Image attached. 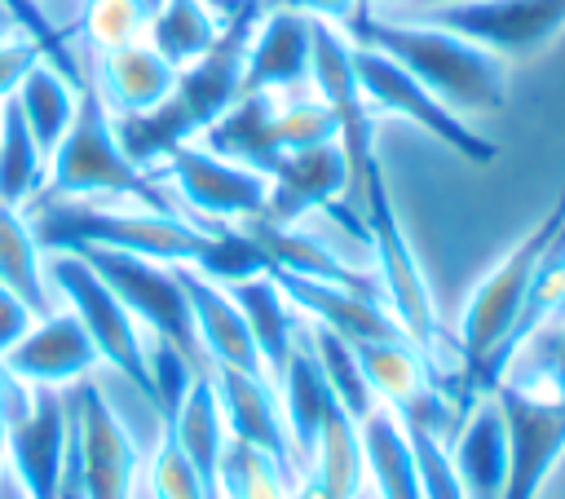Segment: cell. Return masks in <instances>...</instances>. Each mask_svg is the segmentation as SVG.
<instances>
[{
  "label": "cell",
  "mask_w": 565,
  "mask_h": 499,
  "mask_svg": "<svg viewBox=\"0 0 565 499\" xmlns=\"http://www.w3.org/2000/svg\"><path fill=\"white\" fill-rule=\"evenodd\" d=\"M349 40L388 53L455 115H486V110H503L508 102V62L446 26L353 13Z\"/></svg>",
  "instance_id": "1"
},
{
  "label": "cell",
  "mask_w": 565,
  "mask_h": 499,
  "mask_svg": "<svg viewBox=\"0 0 565 499\" xmlns=\"http://www.w3.org/2000/svg\"><path fill=\"white\" fill-rule=\"evenodd\" d=\"M35 243L53 252L75 247H115L132 252L159 265H194L212 238V225L185 221L181 212H154V208H88L84 199H44L35 221Z\"/></svg>",
  "instance_id": "2"
},
{
  "label": "cell",
  "mask_w": 565,
  "mask_h": 499,
  "mask_svg": "<svg viewBox=\"0 0 565 499\" xmlns=\"http://www.w3.org/2000/svg\"><path fill=\"white\" fill-rule=\"evenodd\" d=\"M53 199H132L141 208L154 212H177L172 199L159 190V177L141 172L119 137H115V115L106 110L102 93L93 84H79V106L75 119L66 128V137L57 141V150L49 155V177H44Z\"/></svg>",
  "instance_id": "3"
},
{
  "label": "cell",
  "mask_w": 565,
  "mask_h": 499,
  "mask_svg": "<svg viewBox=\"0 0 565 499\" xmlns=\"http://www.w3.org/2000/svg\"><path fill=\"white\" fill-rule=\"evenodd\" d=\"M561 225H565V190H561V199L547 208V216L468 291L463 314H459V353H463V362H468V367H463V389H468V397H477V375H481L486 358L499 349L503 331L512 327V318H516V309H521V300H525V287H530V278H534V265H539L543 247L556 238Z\"/></svg>",
  "instance_id": "4"
},
{
  "label": "cell",
  "mask_w": 565,
  "mask_h": 499,
  "mask_svg": "<svg viewBox=\"0 0 565 499\" xmlns=\"http://www.w3.org/2000/svg\"><path fill=\"white\" fill-rule=\"evenodd\" d=\"M362 225H366V247L375 256V269H380V296H384V309L397 318V327L406 331V340L433 362L437 358V305L428 296V278L406 243V230L397 221V208H393V194H388V181H384V168L366 181V194H362Z\"/></svg>",
  "instance_id": "5"
},
{
  "label": "cell",
  "mask_w": 565,
  "mask_h": 499,
  "mask_svg": "<svg viewBox=\"0 0 565 499\" xmlns=\"http://www.w3.org/2000/svg\"><path fill=\"white\" fill-rule=\"evenodd\" d=\"M44 274L49 287L57 296H66V309L79 318V327L88 331L97 358L119 371L141 397H150V367H146V340H141V322L124 309V300L102 283V274L79 256V252H53L44 256Z\"/></svg>",
  "instance_id": "6"
},
{
  "label": "cell",
  "mask_w": 565,
  "mask_h": 499,
  "mask_svg": "<svg viewBox=\"0 0 565 499\" xmlns=\"http://www.w3.org/2000/svg\"><path fill=\"white\" fill-rule=\"evenodd\" d=\"M411 22H433L446 26L503 62L539 53L547 40L565 31V0H446V4H419V9H397Z\"/></svg>",
  "instance_id": "7"
},
{
  "label": "cell",
  "mask_w": 565,
  "mask_h": 499,
  "mask_svg": "<svg viewBox=\"0 0 565 499\" xmlns=\"http://www.w3.org/2000/svg\"><path fill=\"white\" fill-rule=\"evenodd\" d=\"M508 433V477L499 499H543L565 455V393H530L512 380L490 389Z\"/></svg>",
  "instance_id": "8"
},
{
  "label": "cell",
  "mask_w": 565,
  "mask_h": 499,
  "mask_svg": "<svg viewBox=\"0 0 565 499\" xmlns=\"http://www.w3.org/2000/svg\"><path fill=\"white\" fill-rule=\"evenodd\" d=\"M75 252L102 274V283L124 300V309L146 331L177 344L190 362L203 358L199 336H194V318H190V300H185V287H181L172 265L132 256V252H115V247H75Z\"/></svg>",
  "instance_id": "9"
},
{
  "label": "cell",
  "mask_w": 565,
  "mask_h": 499,
  "mask_svg": "<svg viewBox=\"0 0 565 499\" xmlns=\"http://www.w3.org/2000/svg\"><path fill=\"white\" fill-rule=\"evenodd\" d=\"M353 75H358V88L362 97L371 102V110H388V115H402L411 119L415 128H424L428 137H437L441 146H450L459 159L468 163H490L499 150L494 141H486L481 132L468 128L463 115H455L446 102H437L406 66H397L388 53L371 49V44H353Z\"/></svg>",
  "instance_id": "10"
},
{
  "label": "cell",
  "mask_w": 565,
  "mask_h": 499,
  "mask_svg": "<svg viewBox=\"0 0 565 499\" xmlns=\"http://www.w3.org/2000/svg\"><path fill=\"white\" fill-rule=\"evenodd\" d=\"M168 181L177 185L181 203L203 221V225H243L252 216L265 212V199H269V177L243 168V163H230L221 155H212L207 146L199 141H185L177 146L168 159Z\"/></svg>",
  "instance_id": "11"
},
{
  "label": "cell",
  "mask_w": 565,
  "mask_h": 499,
  "mask_svg": "<svg viewBox=\"0 0 565 499\" xmlns=\"http://www.w3.org/2000/svg\"><path fill=\"white\" fill-rule=\"evenodd\" d=\"M66 406H71V424H75V442L84 459L88 499H132L137 446L124 420L115 415V406L102 397V389L88 375L66 384Z\"/></svg>",
  "instance_id": "12"
},
{
  "label": "cell",
  "mask_w": 565,
  "mask_h": 499,
  "mask_svg": "<svg viewBox=\"0 0 565 499\" xmlns=\"http://www.w3.org/2000/svg\"><path fill=\"white\" fill-rule=\"evenodd\" d=\"M66 433H71V411H66V389L31 384V406L26 415L9 420L0 428L4 442V468L22 481L31 499H53L57 495V473L66 455Z\"/></svg>",
  "instance_id": "13"
},
{
  "label": "cell",
  "mask_w": 565,
  "mask_h": 499,
  "mask_svg": "<svg viewBox=\"0 0 565 499\" xmlns=\"http://www.w3.org/2000/svg\"><path fill=\"white\" fill-rule=\"evenodd\" d=\"M207 375H212V389H216V402L225 415V433L234 442L265 450L287 473H296L282 402H278V389L269 384V375L265 371H238V367H207Z\"/></svg>",
  "instance_id": "14"
},
{
  "label": "cell",
  "mask_w": 565,
  "mask_h": 499,
  "mask_svg": "<svg viewBox=\"0 0 565 499\" xmlns=\"http://www.w3.org/2000/svg\"><path fill=\"white\" fill-rule=\"evenodd\" d=\"M344 194H349V159H344L340 141L287 150L278 159V168L269 172V199H265L260 221L296 225L300 216H309Z\"/></svg>",
  "instance_id": "15"
},
{
  "label": "cell",
  "mask_w": 565,
  "mask_h": 499,
  "mask_svg": "<svg viewBox=\"0 0 565 499\" xmlns=\"http://www.w3.org/2000/svg\"><path fill=\"white\" fill-rule=\"evenodd\" d=\"M97 349L88 340V331L79 327V318L71 309L62 314H44L35 318V327L0 358V371H9L22 384H49V389H66L75 380H84L97 367Z\"/></svg>",
  "instance_id": "16"
},
{
  "label": "cell",
  "mask_w": 565,
  "mask_h": 499,
  "mask_svg": "<svg viewBox=\"0 0 565 499\" xmlns=\"http://www.w3.org/2000/svg\"><path fill=\"white\" fill-rule=\"evenodd\" d=\"M313 71V18L296 9H260L247 66H243V93H282L296 84H309Z\"/></svg>",
  "instance_id": "17"
},
{
  "label": "cell",
  "mask_w": 565,
  "mask_h": 499,
  "mask_svg": "<svg viewBox=\"0 0 565 499\" xmlns=\"http://www.w3.org/2000/svg\"><path fill=\"white\" fill-rule=\"evenodd\" d=\"M274 283L282 287V296L291 300V309H300L309 322L318 327H331L335 336L353 340V344H366V340H406V331L397 327V318L384 309L380 296H362V291H349V287H335V283H318V278H300V274H287V269H269Z\"/></svg>",
  "instance_id": "18"
},
{
  "label": "cell",
  "mask_w": 565,
  "mask_h": 499,
  "mask_svg": "<svg viewBox=\"0 0 565 499\" xmlns=\"http://www.w3.org/2000/svg\"><path fill=\"white\" fill-rule=\"evenodd\" d=\"M181 287H185V300H190V318H194V336H199V349L212 367H238V371H265L260 367V353L252 344V331L234 305V296L225 287H216L212 278H203L199 269L190 265H172Z\"/></svg>",
  "instance_id": "19"
},
{
  "label": "cell",
  "mask_w": 565,
  "mask_h": 499,
  "mask_svg": "<svg viewBox=\"0 0 565 499\" xmlns=\"http://www.w3.org/2000/svg\"><path fill=\"white\" fill-rule=\"evenodd\" d=\"M561 314H565V225H561L556 238L543 247V256H539V265H534V278H530V287H525V300H521L512 327L503 331L499 349L486 358V367H481V375H477V397L490 393V389L503 380L508 358H512L525 340H534V336H539L552 318H561Z\"/></svg>",
  "instance_id": "20"
},
{
  "label": "cell",
  "mask_w": 565,
  "mask_h": 499,
  "mask_svg": "<svg viewBox=\"0 0 565 499\" xmlns=\"http://www.w3.org/2000/svg\"><path fill=\"white\" fill-rule=\"evenodd\" d=\"M278 402H282V420H287V437H291V455H296V473H300L309 464L313 446H318L322 424L340 411L305 331H300V340L291 344V353L278 371Z\"/></svg>",
  "instance_id": "21"
},
{
  "label": "cell",
  "mask_w": 565,
  "mask_h": 499,
  "mask_svg": "<svg viewBox=\"0 0 565 499\" xmlns=\"http://www.w3.org/2000/svg\"><path fill=\"white\" fill-rule=\"evenodd\" d=\"M177 84V66L168 57H159L146 40H132L124 49L97 53V79L93 88L102 93L110 115H137L159 106Z\"/></svg>",
  "instance_id": "22"
},
{
  "label": "cell",
  "mask_w": 565,
  "mask_h": 499,
  "mask_svg": "<svg viewBox=\"0 0 565 499\" xmlns=\"http://www.w3.org/2000/svg\"><path fill=\"white\" fill-rule=\"evenodd\" d=\"M274 106H278V93H243L221 119H212L199 137V146H207L212 155L230 159V163H243L260 177H269L282 159V146H278V132H274Z\"/></svg>",
  "instance_id": "23"
},
{
  "label": "cell",
  "mask_w": 565,
  "mask_h": 499,
  "mask_svg": "<svg viewBox=\"0 0 565 499\" xmlns=\"http://www.w3.org/2000/svg\"><path fill=\"white\" fill-rule=\"evenodd\" d=\"M450 464L459 473V486L468 499H499L503 495V477H508V433H503V415L494 406V397H477L468 420L455 433Z\"/></svg>",
  "instance_id": "24"
},
{
  "label": "cell",
  "mask_w": 565,
  "mask_h": 499,
  "mask_svg": "<svg viewBox=\"0 0 565 499\" xmlns=\"http://www.w3.org/2000/svg\"><path fill=\"white\" fill-rule=\"evenodd\" d=\"M358 446H362V468L375 486V499H419L415 446L393 406L375 402L358 420Z\"/></svg>",
  "instance_id": "25"
},
{
  "label": "cell",
  "mask_w": 565,
  "mask_h": 499,
  "mask_svg": "<svg viewBox=\"0 0 565 499\" xmlns=\"http://www.w3.org/2000/svg\"><path fill=\"white\" fill-rule=\"evenodd\" d=\"M225 291L234 296V305H238V314H243V322L252 331V344L260 353V367L278 375L282 362H287V353H291V344L300 340V322L291 314V300L282 296V287L274 283L269 269L256 274V278H243V283H234Z\"/></svg>",
  "instance_id": "26"
},
{
  "label": "cell",
  "mask_w": 565,
  "mask_h": 499,
  "mask_svg": "<svg viewBox=\"0 0 565 499\" xmlns=\"http://www.w3.org/2000/svg\"><path fill=\"white\" fill-rule=\"evenodd\" d=\"M358 349V362H362V375L375 393V402L393 406L397 415L419 406L428 393H433V362L411 344V340H366V344H353Z\"/></svg>",
  "instance_id": "27"
},
{
  "label": "cell",
  "mask_w": 565,
  "mask_h": 499,
  "mask_svg": "<svg viewBox=\"0 0 565 499\" xmlns=\"http://www.w3.org/2000/svg\"><path fill=\"white\" fill-rule=\"evenodd\" d=\"M13 102H18V110H22V119H26L31 137H35V146H40L44 159H49V155L57 150V141L66 137L71 119H75L79 84L66 79L49 57H40V62L22 75V84L13 88Z\"/></svg>",
  "instance_id": "28"
},
{
  "label": "cell",
  "mask_w": 565,
  "mask_h": 499,
  "mask_svg": "<svg viewBox=\"0 0 565 499\" xmlns=\"http://www.w3.org/2000/svg\"><path fill=\"white\" fill-rule=\"evenodd\" d=\"M0 287H9L35 318L53 314V287L44 274V252L35 243L31 221L22 216V208L0 203Z\"/></svg>",
  "instance_id": "29"
},
{
  "label": "cell",
  "mask_w": 565,
  "mask_h": 499,
  "mask_svg": "<svg viewBox=\"0 0 565 499\" xmlns=\"http://www.w3.org/2000/svg\"><path fill=\"white\" fill-rule=\"evenodd\" d=\"M221 35V18L207 0H163L146 22V44L168 57L177 71L203 57Z\"/></svg>",
  "instance_id": "30"
},
{
  "label": "cell",
  "mask_w": 565,
  "mask_h": 499,
  "mask_svg": "<svg viewBox=\"0 0 565 499\" xmlns=\"http://www.w3.org/2000/svg\"><path fill=\"white\" fill-rule=\"evenodd\" d=\"M49 177V159L35 146L22 110L13 97L0 102V203L22 208L44 190Z\"/></svg>",
  "instance_id": "31"
},
{
  "label": "cell",
  "mask_w": 565,
  "mask_h": 499,
  "mask_svg": "<svg viewBox=\"0 0 565 499\" xmlns=\"http://www.w3.org/2000/svg\"><path fill=\"white\" fill-rule=\"evenodd\" d=\"M305 336H309V349H313V358H318L331 393H335V406L358 424L375 406V393H371V384L362 375V362H358L353 340H344V336H335L331 327H318V322H309Z\"/></svg>",
  "instance_id": "32"
},
{
  "label": "cell",
  "mask_w": 565,
  "mask_h": 499,
  "mask_svg": "<svg viewBox=\"0 0 565 499\" xmlns=\"http://www.w3.org/2000/svg\"><path fill=\"white\" fill-rule=\"evenodd\" d=\"M221 499H291V473L247 442H225Z\"/></svg>",
  "instance_id": "33"
},
{
  "label": "cell",
  "mask_w": 565,
  "mask_h": 499,
  "mask_svg": "<svg viewBox=\"0 0 565 499\" xmlns=\"http://www.w3.org/2000/svg\"><path fill=\"white\" fill-rule=\"evenodd\" d=\"M199 269L203 278H212L216 287H234L243 278H256L269 269V256L260 252V243L247 234V230H230V225H212V238L203 247V256L190 265Z\"/></svg>",
  "instance_id": "34"
},
{
  "label": "cell",
  "mask_w": 565,
  "mask_h": 499,
  "mask_svg": "<svg viewBox=\"0 0 565 499\" xmlns=\"http://www.w3.org/2000/svg\"><path fill=\"white\" fill-rule=\"evenodd\" d=\"M146 22L150 13L137 0H84V13H79V31L97 53L146 40Z\"/></svg>",
  "instance_id": "35"
},
{
  "label": "cell",
  "mask_w": 565,
  "mask_h": 499,
  "mask_svg": "<svg viewBox=\"0 0 565 499\" xmlns=\"http://www.w3.org/2000/svg\"><path fill=\"white\" fill-rule=\"evenodd\" d=\"M146 367H150V397H146V402L159 411V424H168V420L177 415V406H181L190 380H194L203 367H194L177 344H168V340H159V336L146 344Z\"/></svg>",
  "instance_id": "36"
},
{
  "label": "cell",
  "mask_w": 565,
  "mask_h": 499,
  "mask_svg": "<svg viewBox=\"0 0 565 499\" xmlns=\"http://www.w3.org/2000/svg\"><path fill=\"white\" fill-rule=\"evenodd\" d=\"M274 132L282 155L287 150H305V146H322L335 141V110L313 93V97H291L274 106Z\"/></svg>",
  "instance_id": "37"
},
{
  "label": "cell",
  "mask_w": 565,
  "mask_h": 499,
  "mask_svg": "<svg viewBox=\"0 0 565 499\" xmlns=\"http://www.w3.org/2000/svg\"><path fill=\"white\" fill-rule=\"evenodd\" d=\"M415 446V477H419V499H468L459 486V473L450 464V450L441 446V433H433L419 420H402Z\"/></svg>",
  "instance_id": "38"
},
{
  "label": "cell",
  "mask_w": 565,
  "mask_h": 499,
  "mask_svg": "<svg viewBox=\"0 0 565 499\" xmlns=\"http://www.w3.org/2000/svg\"><path fill=\"white\" fill-rule=\"evenodd\" d=\"M150 495L154 499H212L207 486L199 481L194 464L181 455V446L168 433L159 437V450L150 459Z\"/></svg>",
  "instance_id": "39"
},
{
  "label": "cell",
  "mask_w": 565,
  "mask_h": 499,
  "mask_svg": "<svg viewBox=\"0 0 565 499\" xmlns=\"http://www.w3.org/2000/svg\"><path fill=\"white\" fill-rule=\"evenodd\" d=\"M40 57H44V49H40L31 35H22V31H13V35L0 40V102L13 97V88L22 84V75H26Z\"/></svg>",
  "instance_id": "40"
},
{
  "label": "cell",
  "mask_w": 565,
  "mask_h": 499,
  "mask_svg": "<svg viewBox=\"0 0 565 499\" xmlns=\"http://www.w3.org/2000/svg\"><path fill=\"white\" fill-rule=\"evenodd\" d=\"M256 4L260 9H296V13H309L331 26H349V18L358 13V0H256Z\"/></svg>",
  "instance_id": "41"
},
{
  "label": "cell",
  "mask_w": 565,
  "mask_h": 499,
  "mask_svg": "<svg viewBox=\"0 0 565 499\" xmlns=\"http://www.w3.org/2000/svg\"><path fill=\"white\" fill-rule=\"evenodd\" d=\"M31 327H35V314H31L9 287H0V358H4Z\"/></svg>",
  "instance_id": "42"
},
{
  "label": "cell",
  "mask_w": 565,
  "mask_h": 499,
  "mask_svg": "<svg viewBox=\"0 0 565 499\" xmlns=\"http://www.w3.org/2000/svg\"><path fill=\"white\" fill-rule=\"evenodd\" d=\"M0 499H31V495L22 490V481H18L9 468H0Z\"/></svg>",
  "instance_id": "43"
},
{
  "label": "cell",
  "mask_w": 565,
  "mask_h": 499,
  "mask_svg": "<svg viewBox=\"0 0 565 499\" xmlns=\"http://www.w3.org/2000/svg\"><path fill=\"white\" fill-rule=\"evenodd\" d=\"M552 393H565V340H561V358H556V375H552Z\"/></svg>",
  "instance_id": "44"
},
{
  "label": "cell",
  "mask_w": 565,
  "mask_h": 499,
  "mask_svg": "<svg viewBox=\"0 0 565 499\" xmlns=\"http://www.w3.org/2000/svg\"><path fill=\"white\" fill-rule=\"evenodd\" d=\"M419 4H446V0H402V9H419Z\"/></svg>",
  "instance_id": "45"
},
{
  "label": "cell",
  "mask_w": 565,
  "mask_h": 499,
  "mask_svg": "<svg viewBox=\"0 0 565 499\" xmlns=\"http://www.w3.org/2000/svg\"><path fill=\"white\" fill-rule=\"evenodd\" d=\"M371 4H388V0H358V13H371Z\"/></svg>",
  "instance_id": "46"
},
{
  "label": "cell",
  "mask_w": 565,
  "mask_h": 499,
  "mask_svg": "<svg viewBox=\"0 0 565 499\" xmlns=\"http://www.w3.org/2000/svg\"><path fill=\"white\" fill-rule=\"evenodd\" d=\"M137 4H141V9H146V13H154V9H159V4H163V0H137Z\"/></svg>",
  "instance_id": "47"
},
{
  "label": "cell",
  "mask_w": 565,
  "mask_h": 499,
  "mask_svg": "<svg viewBox=\"0 0 565 499\" xmlns=\"http://www.w3.org/2000/svg\"><path fill=\"white\" fill-rule=\"evenodd\" d=\"M0 424H4V393H0Z\"/></svg>",
  "instance_id": "48"
},
{
  "label": "cell",
  "mask_w": 565,
  "mask_h": 499,
  "mask_svg": "<svg viewBox=\"0 0 565 499\" xmlns=\"http://www.w3.org/2000/svg\"><path fill=\"white\" fill-rule=\"evenodd\" d=\"M556 499H565V495H556Z\"/></svg>",
  "instance_id": "49"
}]
</instances>
